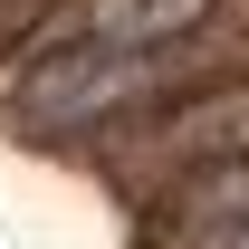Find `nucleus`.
<instances>
[{
  "label": "nucleus",
  "instance_id": "f257e3e1",
  "mask_svg": "<svg viewBox=\"0 0 249 249\" xmlns=\"http://www.w3.org/2000/svg\"><path fill=\"white\" fill-rule=\"evenodd\" d=\"M220 0H87L77 10V48H124V58H154L173 38H192Z\"/></svg>",
  "mask_w": 249,
  "mask_h": 249
},
{
  "label": "nucleus",
  "instance_id": "f03ea898",
  "mask_svg": "<svg viewBox=\"0 0 249 249\" xmlns=\"http://www.w3.org/2000/svg\"><path fill=\"white\" fill-rule=\"evenodd\" d=\"M163 144H173V154H192V163H230V154H249V87H220V96H201V106H182V115L163 124Z\"/></svg>",
  "mask_w": 249,
  "mask_h": 249
},
{
  "label": "nucleus",
  "instance_id": "7ed1b4c3",
  "mask_svg": "<svg viewBox=\"0 0 249 249\" xmlns=\"http://www.w3.org/2000/svg\"><path fill=\"white\" fill-rule=\"evenodd\" d=\"M182 211L201 220V230H249V154L201 163V173L182 182Z\"/></svg>",
  "mask_w": 249,
  "mask_h": 249
},
{
  "label": "nucleus",
  "instance_id": "20e7f679",
  "mask_svg": "<svg viewBox=\"0 0 249 249\" xmlns=\"http://www.w3.org/2000/svg\"><path fill=\"white\" fill-rule=\"evenodd\" d=\"M220 249H249V230H220Z\"/></svg>",
  "mask_w": 249,
  "mask_h": 249
}]
</instances>
